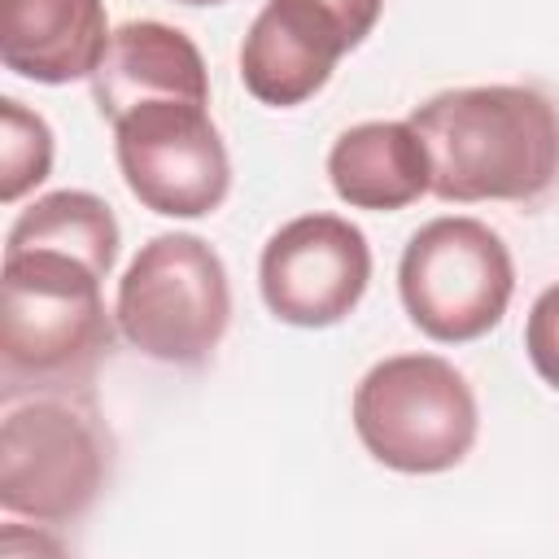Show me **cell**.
Returning a JSON list of instances; mask_svg holds the SVG:
<instances>
[{
    "instance_id": "obj_1",
    "label": "cell",
    "mask_w": 559,
    "mask_h": 559,
    "mask_svg": "<svg viewBox=\"0 0 559 559\" xmlns=\"http://www.w3.org/2000/svg\"><path fill=\"white\" fill-rule=\"evenodd\" d=\"M406 122L428 148L437 201H537L559 179V105L537 87H450Z\"/></svg>"
},
{
    "instance_id": "obj_2",
    "label": "cell",
    "mask_w": 559,
    "mask_h": 559,
    "mask_svg": "<svg viewBox=\"0 0 559 559\" xmlns=\"http://www.w3.org/2000/svg\"><path fill=\"white\" fill-rule=\"evenodd\" d=\"M105 275L74 253L4 249L0 376L4 402L22 393H83L114 349L100 301Z\"/></svg>"
},
{
    "instance_id": "obj_3",
    "label": "cell",
    "mask_w": 559,
    "mask_h": 559,
    "mask_svg": "<svg viewBox=\"0 0 559 559\" xmlns=\"http://www.w3.org/2000/svg\"><path fill=\"white\" fill-rule=\"evenodd\" d=\"M109 480V432L83 393H26L0 424V507L35 524H70Z\"/></svg>"
},
{
    "instance_id": "obj_4",
    "label": "cell",
    "mask_w": 559,
    "mask_h": 559,
    "mask_svg": "<svg viewBox=\"0 0 559 559\" xmlns=\"http://www.w3.org/2000/svg\"><path fill=\"white\" fill-rule=\"evenodd\" d=\"M480 411L463 371L437 354H393L354 389L362 450L406 476L459 467L476 445Z\"/></svg>"
},
{
    "instance_id": "obj_5",
    "label": "cell",
    "mask_w": 559,
    "mask_h": 559,
    "mask_svg": "<svg viewBox=\"0 0 559 559\" xmlns=\"http://www.w3.org/2000/svg\"><path fill=\"white\" fill-rule=\"evenodd\" d=\"M114 323L140 354L170 367H201L231 323L223 258L192 231L153 236L118 280Z\"/></svg>"
},
{
    "instance_id": "obj_6",
    "label": "cell",
    "mask_w": 559,
    "mask_h": 559,
    "mask_svg": "<svg viewBox=\"0 0 559 559\" xmlns=\"http://www.w3.org/2000/svg\"><path fill=\"white\" fill-rule=\"evenodd\" d=\"M397 293L411 323L441 341L463 345L493 332L515 293V262L502 236L467 214L424 223L397 262Z\"/></svg>"
},
{
    "instance_id": "obj_7",
    "label": "cell",
    "mask_w": 559,
    "mask_h": 559,
    "mask_svg": "<svg viewBox=\"0 0 559 559\" xmlns=\"http://www.w3.org/2000/svg\"><path fill=\"white\" fill-rule=\"evenodd\" d=\"M114 157L131 197L166 218H205L227 201L231 162L210 105L144 100L114 122Z\"/></svg>"
},
{
    "instance_id": "obj_8",
    "label": "cell",
    "mask_w": 559,
    "mask_h": 559,
    "mask_svg": "<svg viewBox=\"0 0 559 559\" xmlns=\"http://www.w3.org/2000/svg\"><path fill=\"white\" fill-rule=\"evenodd\" d=\"M371 284V245L362 227L341 214L288 218L258 258V288L266 310L293 328L341 323Z\"/></svg>"
},
{
    "instance_id": "obj_9",
    "label": "cell",
    "mask_w": 559,
    "mask_h": 559,
    "mask_svg": "<svg viewBox=\"0 0 559 559\" xmlns=\"http://www.w3.org/2000/svg\"><path fill=\"white\" fill-rule=\"evenodd\" d=\"M358 39L323 0H266L240 44V83L253 100L293 109L310 100Z\"/></svg>"
},
{
    "instance_id": "obj_10",
    "label": "cell",
    "mask_w": 559,
    "mask_h": 559,
    "mask_svg": "<svg viewBox=\"0 0 559 559\" xmlns=\"http://www.w3.org/2000/svg\"><path fill=\"white\" fill-rule=\"evenodd\" d=\"M92 100L100 118L118 122L144 100H192L210 105V74L201 48L166 22L140 17L109 35V48L92 74Z\"/></svg>"
},
{
    "instance_id": "obj_11",
    "label": "cell",
    "mask_w": 559,
    "mask_h": 559,
    "mask_svg": "<svg viewBox=\"0 0 559 559\" xmlns=\"http://www.w3.org/2000/svg\"><path fill=\"white\" fill-rule=\"evenodd\" d=\"M109 35L100 0H0V61L31 83L92 79Z\"/></svg>"
},
{
    "instance_id": "obj_12",
    "label": "cell",
    "mask_w": 559,
    "mask_h": 559,
    "mask_svg": "<svg viewBox=\"0 0 559 559\" xmlns=\"http://www.w3.org/2000/svg\"><path fill=\"white\" fill-rule=\"evenodd\" d=\"M332 192L354 210H406L432 188V166L411 122H358L328 153Z\"/></svg>"
},
{
    "instance_id": "obj_13",
    "label": "cell",
    "mask_w": 559,
    "mask_h": 559,
    "mask_svg": "<svg viewBox=\"0 0 559 559\" xmlns=\"http://www.w3.org/2000/svg\"><path fill=\"white\" fill-rule=\"evenodd\" d=\"M4 249L74 253L109 280V271L118 262V218H114L109 201H100L96 192L61 188V192H48V197H39L35 205H26L17 214V223L9 227Z\"/></svg>"
},
{
    "instance_id": "obj_14",
    "label": "cell",
    "mask_w": 559,
    "mask_h": 559,
    "mask_svg": "<svg viewBox=\"0 0 559 559\" xmlns=\"http://www.w3.org/2000/svg\"><path fill=\"white\" fill-rule=\"evenodd\" d=\"M52 170V131L22 100H0V201L13 205Z\"/></svg>"
},
{
    "instance_id": "obj_15",
    "label": "cell",
    "mask_w": 559,
    "mask_h": 559,
    "mask_svg": "<svg viewBox=\"0 0 559 559\" xmlns=\"http://www.w3.org/2000/svg\"><path fill=\"white\" fill-rule=\"evenodd\" d=\"M524 349L533 371L559 389V284L542 288V297L533 301L528 319H524Z\"/></svg>"
},
{
    "instance_id": "obj_16",
    "label": "cell",
    "mask_w": 559,
    "mask_h": 559,
    "mask_svg": "<svg viewBox=\"0 0 559 559\" xmlns=\"http://www.w3.org/2000/svg\"><path fill=\"white\" fill-rule=\"evenodd\" d=\"M345 26H349V35L362 44L367 35H371V26L380 22V9H384V0H323Z\"/></svg>"
},
{
    "instance_id": "obj_17",
    "label": "cell",
    "mask_w": 559,
    "mask_h": 559,
    "mask_svg": "<svg viewBox=\"0 0 559 559\" xmlns=\"http://www.w3.org/2000/svg\"><path fill=\"white\" fill-rule=\"evenodd\" d=\"M179 4H223V0H179Z\"/></svg>"
}]
</instances>
